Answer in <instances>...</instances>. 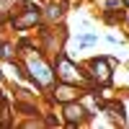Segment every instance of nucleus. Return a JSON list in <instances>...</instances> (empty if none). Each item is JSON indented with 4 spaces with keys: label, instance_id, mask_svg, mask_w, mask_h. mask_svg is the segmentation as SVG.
<instances>
[{
    "label": "nucleus",
    "instance_id": "f257e3e1",
    "mask_svg": "<svg viewBox=\"0 0 129 129\" xmlns=\"http://www.w3.org/2000/svg\"><path fill=\"white\" fill-rule=\"evenodd\" d=\"M26 72H28V80L36 85V88H52L57 83L54 78V67L39 54H31L26 59Z\"/></svg>",
    "mask_w": 129,
    "mask_h": 129
},
{
    "label": "nucleus",
    "instance_id": "f03ea898",
    "mask_svg": "<svg viewBox=\"0 0 129 129\" xmlns=\"http://www.w3.org/2000/svg\"><path fill=\"white\" fill-rule=\"evenodd\" d=\"M52 67H54V78L62 80V83H72V85H85V83H90L88 78H85L83 67H80V64H75L62 49L57 52V59H54Z\"/></svg>",
    "mask_w": 129,
    "mask_h": 129
},
{
    "label": "nucleus",
    "instance_id": "7ed1b4c3",
    "mask_svg": "<svg viewBox=\"0 0 129 129\" xmlns=\"http://www.w3.org/2000/svg\"><path fill=\"white\" fill-rule=\"evenodd\" d=\"M85 78H88L93 85H111V72H114V59L109 57H93L85 62Z\"/></svg>",
    "mask_w": 129,
    "mask_h": 129
},
{
    "label": "nucleus",
    "instance_id": "20e7f679",
    "mask_svg": "<svg viewBox=\"0 0 129 129\" xmlns=\"http://www.w3.org/2000/svg\"><path fill=\"white\" fill-rule=\"evenodd\" d=\"M62 116H64V126H70V129H75V126H85L90 121V111H88V106L85 103H80L78 98L75 101H67V103H62Z\"/></svg>",
    "mask_w": 129,
    "mask_h": 129
},
{
    "label": "nucleus",
    "instance_id": "39448f33",
    "mask_svg": "<svg viewBox=\"0 0 129 129\" xmlns=\"http://www.w3.org/2000/svg\"><path fill=\"white\" fill-rule=\"evenodd\" d=\"M80 95H83L80 85L62 83V80H57L54 85H52V101H54V103H67V101H75V98H80Z\"/></svg>",
    "mask_w": 129,
    "mask_h": 129
},
{
    "label": "nucleus",
    "instance_id": "423d86ee",
    "mask_svg": "<svg viewBox=\"0 0 129 129\" xmlns=\"http://www.w3.org/2000/svg\"><path fill=\"white\" fill-rule=\"evenodd\" d=\"M41 21V8L39 5H34V3H26V10H23V16H13V23L16 28H21V31H26V28H31V26H36Z\"/></svg>",
    "mask_w": 129,
    "mask_h": 129
},
{
    "label": "nucleus",
    "instance_id": "0eeeda50",
    "mask_svg": "<svg viewBox=\"0 0 129 129\" xmlns=\"http://www.w3.org/2000/svg\"><path fill=\"white\" fill-rule=\"evenodd\" d=\"M98 109L106 114V116H111V119H116L121 126L126 124V111H124V106L119 101H114V98H106V101H98Z\"/></svg>",
    "mask_w": 129,
    "mask_h": 129
},
{
    "label": "nucleus",
    "instance_id": "6e6552de",
    "mask_svg": "<svg viewBox=\"0 0 129 129\" xmlns=\"http://www.w3.org/2000/svg\"><path fill=\"white\" fill-rule=\"evenodd\" d=\"M44 16H47L49 21H54V23H57V21L64 18V5H62V3H49L47 10H44Z\"/></svg>",
    "mask_w": 129,
    "mask_h": 129
},
{
    "label": "nucleus",
    "instance_id": "1a4fd4ad",
    "mask_svg": "<svg viewBox=\"0 0 129 129\" xmlns=\"http://www.w3.org/2000/svg\"><path fill=\"white\" fill-rule=\"evenodd\" d=\"M0 59L3 62H16V49H13L10 41H3V44H0Z\"/></svg>",
    "mask_w": 129,
    "mask_h": 129
},
{
    "label": "nucleus",
    "instance_id": "9d476101",
    "mask_svg": "<svg viewBox=\"0 0 129 129\" xmlns=\"http://www.w3.org/2000/svg\"><path fill=\"white\" fill-rule=\"evenodd\" d=\"M98 44V34H78V47H90Z\"/></svg>",
    "mask_w": 129,
    "mask_h": 129
},
{
    "label": "nucleus",
    "instance_id": "9b49d317",
    "mask_svg": "<svg viewBox=\"0 0 129 129\" xmlns=\"http://www.w3.org/2000/svg\"><path fill=\"white\" fill-rule=\"evenodd\" d=\"M103 18H106V23H119L124 18V10H103Z\"/></svg>",
    "mask_w": 129,
    "mask_h": 129
},
{
    "label": "nucleus",
    "instance_id": "f8f14e48",
    "mask_svg": "<svg viewBox=\"0 0 129 129\" xmlns=\"http://www.w3.org/2000/svg\"><path fill=\"white\" fill-rule=\"evenodd\" d=\"M106 10H121L124 8V0H106Z\"/></svg>",
    "mask_w": 129,
    "mask_h": 129
},
{
    "label": "nucleus",
    "instance_id": "ddd939ff",
    "mask_svg": "<svg viewBox=\"0 0 129 129\" xmlns=\"http://www.w3.org/2000/svg\"><path fill=\"white\" fill-rule=\"evenodd\" d=\"M124 8H129V0H124Z\"/></svg>",
    "mask_w": 129,
    "mask_h": 129
},
{
    "label": "nucleus",
    "instance_id": "4468645a",
    "mask_svg": "<svg viewBox=\"0 0 129 129\" xmlns=\"http://www.w3.org/2000/svg\"><path fill=\"white\" fill-rule=\"evenodd\" d=\"M0 83H3V70H0Z\"/></svg>",
    "mask_w": 129,
    "mask_h": 129
}]
</instances>
